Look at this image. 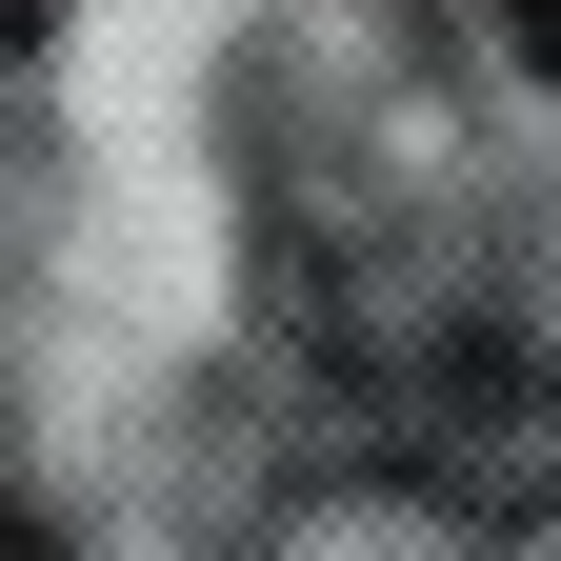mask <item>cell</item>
Listing matches in <instances>:
<instances>
[{"instance_id":"obj_1","label":"cell","mask_w":561,"mask_h":561,"mask_svg":"<svg viewBox=\"0 0 561 561\" xmlns=\"http://www.w3.org/2000/svg\"><path fill=\"white\" fill-rule=\"evenodd\" d=\"M381 461L461 522H541L561 502V341L541 321H442L381 362Z\"/></svg>"},{"instance_id":"obj_2","label":"cell","mask_w":561,"mask_h":561,"mask_svg":"<svg viewBox=\"0 0 561 561\" xmlns=\"http://www.w3.org/2000/svg\"><path fill=\"white\" fill-rule=\"evenodd\" d=\"M502 41H522V60H541V81H561V0H502Z\"/></svg>"},{"instance_id":"obj_3","label":"cell","mask_w":561,"mask_h":561,"mask_svg":"<svg viewBox=\"0 0 561 561\" xmlns=\"http://www.w3.org/2000/svg\"><path fill=\"white\" fill-rule=\"evenodd\" d=\"M41 21H60V0H0V41H41Z\"/></svg>"},{"instance_id":"obj_4","label":"cell","mask_w":561,"mask_h":561,"mask_svg":"<svg viewBox=\"0 0 561 561\" xmlns=\"http://www.w3.org/2000/svg\"><path fill=\"white\" fill-rule=\"evenodd\" d=\"M0 561H41V541H21V522H0Z\"/></svg>"}]
</instances>
